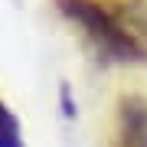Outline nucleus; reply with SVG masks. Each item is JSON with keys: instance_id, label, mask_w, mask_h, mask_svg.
Segmentation results:
<instances>
[{"instance_id": "nucleus-1", "label": "nucleus", "mask_w": 147, "mask_h": 147, "mask_svg": "<svg viewBox=\"0 0 147 147\" xmlns=\"http://www.w3.org/2000/svg\"><path fill=\"white\" fill-rule=\"evenodd\" d=\"M56 3L105 59H115V62H137V59H144V49L137 42V36L101 0H56Z\"/></svg>"}, {"instance_id": "nucleus-2", "label": "nucleus", "mask_w": 147, "mask_h": 147, "mask_svg": "<svg viewBox=\"0 0 147 147\" xmlns=\"http://www.w3.org/2000/svg\"><path fill=\"white\" fill-rule=\"evenodd\" d=\"M121 121H124V147H147V105H141L137 98H124Z\"/></svg>"}, {"instance_id": "nucleus-3", "label": "nucleus", "mask_w": 147, "mask_h": 147, "mask_svg": "<svg viewBox=\"0 0 147 147\" xmlns=\"http://www.w3.org/2000/svg\"><path fill=\"white\" fill-rule=\"evenodd\" d=\"M0 147H23L20 137V121L13 118V111L0 101Z\"/></svg>"}]
</instances>
